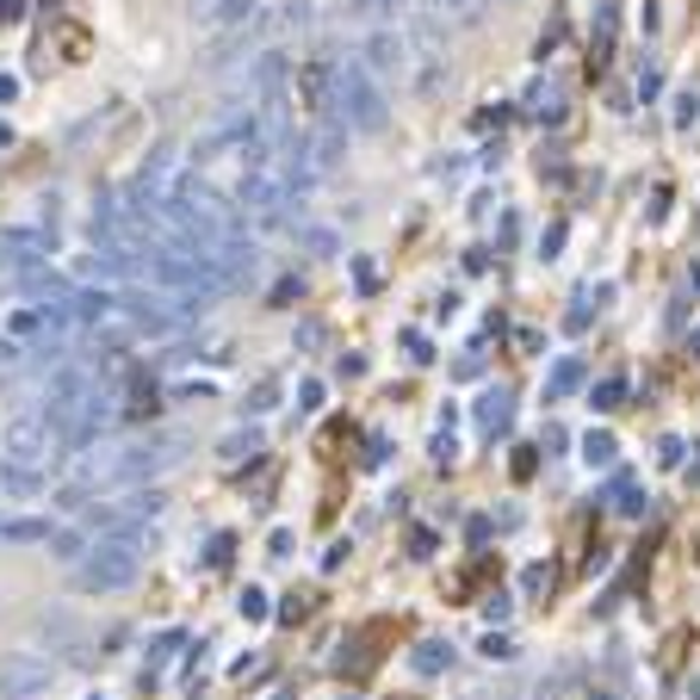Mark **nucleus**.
<instances>
[{"instance_id":"f257e3e1","label":"nucleus","mask_w":700,"mask_h":700,"mask_svg":"<svg viewBox=\"0 0 700 700\" xmlns=\"http://www.w3.org/2000/svg\"><path fill=\"white\" fill-rule=\"evenodd\" d=\"M328 112H335V125H342V130H359V137L385 130V118H390L385 87H378V75L359 63V56L328 63Z\"/></svg>"},{"instance_id":"f03ea898","label":"nucleus","mask_w":700,"mask_h":700,"mask_svg":"<svg viewBox=\"0 0 700 700\" xmlns=\"http://www.w3.org/2000/svg\"><path fill=\"white\" fill-rule=\"evenodd\" d=\"M143 576V533H125V540H94L87 558L75 564V589L81 595H118Z\"/></svg>"},{"instance_id":"7ed1b4c3","label":"nucleus","mask_w":700,"mask_h":700,"mask_svg":"<svg viewBox=\"0 0 700 700\" xmlns=\"http://www.w3.org/2000/svg\"><path fill=\"white\" fill-rule=\"evenodd\" d=\"M50 452H56V435H50V421L38 409H25V416H13L0 428V459L7 466H44Z\"/></svg>"},{"instance_id":"20e7f679","label":"nucleus","mask_w":700,"mask_h":700,"mask_svg":"<svg viewBox=\"0 0 700 700\" xmlns=\"http://www.w3.org/2000/svg\"><path fill=\"white\" fill-rule=\"evenodd\" d=\"M56 682V664L38 651H13V657H0V700H32L44 694V688Z\"/></svg>"},{"instance_id":"39448f33","label":"nucleus","mask_w":700,"mask_h":700,"mask_svg":"<svg viewBox=\"0 0 700 700\" xmlns=\"http://www.w3.org/2000/svg\"><path fill=\"white\" fill-rule=\"evenodd\" d=\"M19 297H32L38 311H44V304H69V297H75V280L56 273V267H38V273H19Z\"/></svg>"},{"instance_id":"423d86ee","label":"nucleus","mask_w":700,"mask_h":700,"mask_svg":"<svg viewBox=\"0 0 700 700\" xmlns=\"http://www.w3.org/2000/svg\"><path fill=\"white\" fill-rule=\"evenodd\" d=\"M409 63V44H404V32H373V44H366V69H378V75H390V69H404Z\"/></svg>"},{"instance_id":"0eeeda50","label":"nucleus","mask_w":700,"mask_h":700,"mask_svg":"<svg viewBox=\"0 0 700 700\" xmlns=\"http://www.w3.org/2000/svg\"><path fill=\"white\" fill-rule=\"evenodd\" d=\"M50 521L44 514H0V540L7 545H50Z\"/></svg>"},{"instance_id":"6e6552de","label":"nucleus","mask_w":700,"mask_h":700,"mask_svg":"<svg viewBox=\"0 0 700 700\" xmlns=\"http://www.w3.org/2000/svg\"><path fill=\"white\" fill-rule=\"evenodd\" d=\"M478 421H483V435H509V421H514V397L509 385H490L478 397Z\"/></svg>"},{"instance_id":"1a4fd4ad","label":"nucleus","mask_w":700,"mask_h":700,"mask_svg":"<svg viewBox=\"0 0 700 700\" xmlns=\"http://www.w3.org/2000/svg\"><path fill=\"white\" fill-rule=\"evenodd\" d=\"M87 545H94V533H87V527H56V533H50V558L75 571V564L87 558Z\"/></svg>"},{"instance_id":"9d476101","label":"nucleus","mask_w":700,"mask_h":700,"mask_svg":"<svg viewBox=\"0 0 700 700\" xmlns=\"http://www.w3.org/2000/svg\"><path fill=\"white\" fill-rule=\"evenodd\" d=\"M421 13L452 19V25H478V19L490 13V0H421Z\"/></svg>"},{"instance_id":"9b49d317","label":"nucleus","mask_w":700,"mask_h":700,"mask_svg":"<svg viewBox=\"0 0 700 700\" xmlns=\"http://www.w3.org/2000/svg\"><path fill=\"white\" fill-rule=\"evenodd\" d=\"M254 19H261V0H218L199 25H236V32H242V25H254Z\"/></svg>"},{"instance_id":"f8f14e48","label":"nucleus","mask_w":700,"mask_h":700,"mask_svg":"<svg viewBox=\"0 0 700 700\" xmlns=\"http://www.w3.org/2000/svg\"><path fill=\"white\" fill-rule=\"evenodd\" d=\"M0 490H7V497H44V471L38 466H7V459H0Z\"/></svg>"},{"instance_id":"ddd939ff","label":"nucleus","mask_w":700,"mask_h":700,"mask_svg":"<svg viewBox=\"0 0 700 700\" xmlns=\"http://www.w3.org/2000/svg\"><path fill=\"white\" fill-rule=\"evenodd\" d=\"M583 385V359L564 354L558 366H552V378H545V404H558V397H571V390Z\"/></svg>"},{"instance_id":"4468645a","label":"nucleus","mask_w":700,"mask_h":700,"mask_svg":"<svg viewBox=\"0 0 700 700\" xmlns=\"http://www.w3.org/2000/svg\"><path fill=\"white\" fill-rule=\"evenodd\" d=\"M223 466H242V459H261V428H236V435H223Z\"/></svg>"},{"instance_id":"2eb2a0df","label":"nucleus","mask_w":700,"mask_h":700,"mask_svg":"<svg viewBox=\"0 0 700 700\" xmlns=\"http://www.w3.org/2000/svg\"><path fill=\"white\" fill-rule=\"evenodd\" d=\"M409 669H416V676H440V669H452V645H440V638H428V645H416V657H409Z\"/></svg>"},{"instance_id":"dca6fc26","label":"nucleus","mask_w":700,"mask_h":700,"mask_svg":"<svg viewBox=\"0 0 700 700\" xmlns=\"http://www.w3.org/2000/svg\"><path fill=\"white\" fill-rule=\"evenodd\" d=\"M297 242H304L311 254H323V261H328V254H342V236L323 230V223H297Z\"/></svg>"},{"instance_id":"f3484780","label":"nucleus","mask_w":700,"mask_h":700,"mask_svg":"<svg viewBox=\"0 0 700 700\" xmlns=\"http://www.w3.org/2000/svg\"><path fill=\"white\" fill-rule=\"evenodd\" d=\"M583 459H589V466H614V459H620V440H614V435H607V428H602V435H589V440H583Z\"/></svg>"},{"instance_id":"a211bd4d","label":"nucleus","mask_w":700,"mask_h":700,"mask_svg":"<svg viewBox=\"0 0 700 700\" xmlns=\"http://www.w3.org/2000/svg\"><path fill=\"white\" fill-rule=\"evenodd\" d=\"M533 112H540L545 125H558V118H564V87H552V81L533 87Z\"/></svg>"},{"instance_id":"6ab92c4d","label":"nucleus","mask_w":700,"mask_h":700,"mask_svg":"<svg viewBox=\"0 0 700 700\" xmlns=\"http://www.w3.org/2000/svg\"><path fill=\"white\" fill-rule=\"evenodd\" d=\"M273 404H280V378H261V385L249 390V404H242V409H254V416H267V409H273Z\"/></svg>"},{"instance_id":"aec40b11","label":"nucleus","mask_w":700,"mask_h":700,"mask_svg":"<svg viewBox=\"0 0 700 700\" xmlns=\"http://www.w3.org/2000/svg\"><path fill=\"white\" fill-rule=\"evenodd\" d=\"M620 397H626L620 378H602V385L589 390V409H620Z\"/></svg>"},{"instance_id":"412c9836","label":"nucleus","mask_w":700,"mask_h":700,"mask_svg":"<svg viewBox=\"0 0 700 700\" xmlns=\"http://www.w3.org/2000/svg\"><path fill=\"white\" fill-rule=\"evenodd\" d=\"M297 409H304V416H316V409H323V385H316V378H304V385H297Z\"/></svg>"},{"instance_id":"4be33fe9","label":"nucleus","mask_w":700,"mask_h":700,"mask_svg":"<svg viewBox=\"0 0 700 700\" xmlns=\"http://www.w3.org/2000/svg\"><path fill=\"white\" fill-rule=\"evenodd\" d=\"M483 657H490V664H509V657H514V645H509L502 633H490V638H483Z\"/></svg>"},{"instance_id":"5701e85b","label":"nucleus","mask_w":700,"mask_h":700,"mask_svg":"<svg viewBox=\"0 0 700 700\" xmlns=\"http://www.w3.org/2000/svg\"><path fill=\"white\" fill-rule=\"evenodd\" d=\"M242 620H267V595L261 589H242Z\"/></svg>"},{"instance_id":"b1692460","label":"nucleus","mask_w":700,"mask_h":700,"mask_svg":"<svg viewBox=\"0 0 700 700\" xmlns=\"http://www.w3.org/2000/svg\"><path fill=\"white\" fill-rule=\"evenodd\" d=\"M558 249H564V223H552V230L540 236V254H545V261H552V254H558Z\"/></svg>"},{"instance_id":"393cba45","label":"nucleus","mask_w":700,"mask_h":700,"mask_svg":"<svg viewBox=\"0 0 700 700\" xmlns=\"http://www.w3.org/2000/svg\"><path fill=\"white\" fill-rule=\"evenodd\" d=\"M354 280H359V292H378V273H373V261H354Z\"/></svg>"},{"instance_id":"a878e982","label":"nucleus","mask_w":700,"mask_h":700,"mask_svg":"<svg viewBox=\"0 0 700 700\" xmlns=\"http://www.w3.org/2000/svg\"><path fill=\"white\" fill-rule=\"evenodd\" d=\"M428 452H435L440 466H447V459H452V452H459V447H452V435H447V428H440V435H435V447H428Z\"/></svg>"},{"instance_id":"bb28decb","label":"nucleus","mask_w":700,"mask_h":700,"mask_svg":"<svg viewBox=\"0 0 700 700\" xmlns=\"http://www.w3.org/2000/svg\"><path fill=\"white\" fill-rule=\"evenodd\" d=\"M509 607H514L509 595H490V602H483V614H490V620H509Z\"/></svg>"},{"instance_id":"cd10ccee","label":"nucleus","mask_w":700,"mask_h":700,"mask_svg":"<svg viewBox=\"0 0 700 700\" xmlns=\"http://www.w3.org/2000/svg\"><path fill=\"white\" fill-rule=\"evenodd\" d=\"M297 292H304V285H297V280H280V285H273V304H292Z\"/></svg>"},{"instance_id":"c85d7f7f","label":"nucleus","mask_w":700,"mask_h":700,"mask_svg":"<svg viewBox=\"0 0 700 700\" xmlns=\"http://www.w3.org/2000/svg\"><path fill=\"white\" fill-rule=\"evenodd\" d=\"M404 347H409V359H435V354H428V342H421L416 328H409V335H404Z\"/></svg>"},{"instance_id":"c756f323","label":"nucleus","mask_w":700,"mask_h":700,"mask_svg":"<svg viewBox=\"0 0 700 700\" xmlns=\"http://www.w3.org/2000/svg\"><path fill=\"white\" fill-rule=\"evenodd\" d=\"M0 100H19V81L13 75H0Z\"/></svg>"},{"instance_id":"7c9ffc66","label":"nucleus","mask_w":700,"mask_h":700,"mask_svg":"<svg viewBox=\"0 0 700 700\" xmlns=\"http://www.w3.org/2000/svg\"><path fill=\"white\" fill-rule=\"evenodd\" d=\"M25 13V7H19V0H0V19H19Z\"/></svg>"},{"instance_id":"2f4dec72","label":"nucleus","mask_w":700,"mask_h":700,"mask_svg":"<svg viewBox=\"0 0 700 700\" xmlns=\"http://www.w3.org/2000/svg\"><path fill=\"white\" fill-rule=\"evenodd\" d=\"M211 7H218V0H192V19H205Z\"/></svg>"},{"instance_id":"473e14b6","label":"nucleus","mask_w":700,"mask_h":700,"mask_svg":"<svg viewBox=\"0 0 700 700\" xmlns=\"http://www.w3.org/2000/svg\"><path fill=\"white\" fill-rule=\"evenodd\" d=\"M7 143H13V130H7V125H0V149H7Z\"/></svg>"},{"instance_id":"72a5a7b5","label":"nucleus","mask_w":700,"mask_h":700,"mask_svg":"<svg viewBox=\"0 0 700 700\" xmlns=\"http://www.w3.org/2000/svg\"><path fill=\"white\" fill-rule=\"evenodd\" d=\"M497 7H521V0H497Z\"/></svg>"},{"instance_id":"f704fd0d","label":"nucleus","mask_w":700,"mask_h":700,"mask_svg":"<svg viewBox=\"0 0 700 700\" xmlns=\"http://www.w3.org/2000/svg\"><path fill=\"white\" fill-rule=\"evenodd\" d=\"M0 390H7V378H0Z\"/></svg>"}]
</instances>
